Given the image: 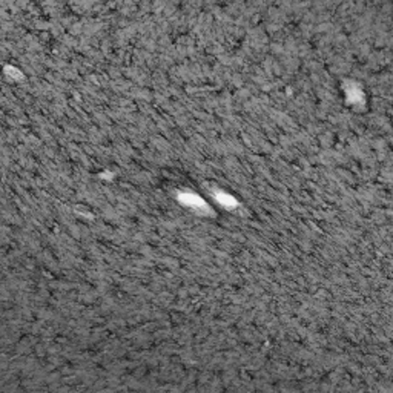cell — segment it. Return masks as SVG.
I'll return each mask as SVG.
<instances>
[{"mask_svg":"<svg viewBox=\"0 0 393 393\" xmlns=\"http://www.w3.org/2000/svg\"><path fill=\"white\" fill-rule=\"evenodd\" d=\"M180 200H181L183 204H186L187 208H191L194 211H203V209H206V204H204V201L198 195H194V194H181L180 195Z\"/></svg>","mask_w":393,"mask_h":393,"instance_id":"1","label":"cell"}]
</instances>
